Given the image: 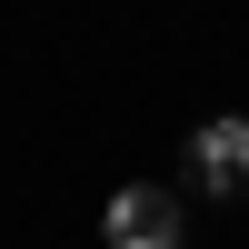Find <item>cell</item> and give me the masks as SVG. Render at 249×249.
<instances>
[{
	"mask_svg": "<svg viewBox=\"0 0 249 249\" xmlns=\"http://www.w3.org/2000/svg\"><path fill=\"white\" fill-rule=\"evenodd\" d=\"M179 249H190V239H179Z\"/></svg>",
	"mask_w": 249,
	"mask_h": 249,
	"instance_id": "cell-3",
	"label": "cell"
},
{
	"mask_svg": "<svg viewBox=\"0 0 249 249\" xmlns=\"http://www.w3.org/2000/svg\"><path fill=\"white\" fill-rule=\"evenodd\" d=\"M190 179H199V199H249V120L239 110L190 130Z\"/></svg>",
	"mask_w": 249,
	"mask_h": 249,
	"instance_id": "cell-2",
	"label": "cell"
},
{
	"mask_svg": "<svg viewBox=\"0 0 249 249\" xmlns=\"http://www.w3.org/2000/svg\"><path fill=\"white\" fill-rule=\"evenodd\" d=\"M100 239H110V249H179V239H190L179 190H160V179H120L110 210H100Z\"/></svg>",
	"mask_w": 249,
	"mask_h": 249,
	"instance_id": "cell-1",
	"label": "cell"
}]
</instances>
